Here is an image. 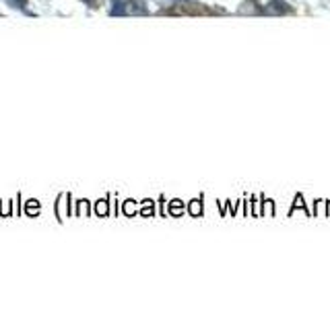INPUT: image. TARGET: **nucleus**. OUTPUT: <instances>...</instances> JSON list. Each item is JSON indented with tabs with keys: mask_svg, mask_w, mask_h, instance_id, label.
<instances>
[{
	"mask_svg": "<svg viewBox=\"0 0 330 309\" xmlns=\"http://www.w3.org/2000/svg\"><path fill=\"white\" fill-rule=\"evenodd\" d=\"M134 2H126V0H118V2H114V8H112V14H143L147 12L145 4L143 2H136V6H132Z\"/></svg>",
	"mask_w": 330,
	"mask_h": 309,
	"instance_id": "f257e3e1",
	"label": "nucleus"
},
{
	"mask_svg": "<svg viewBox=\"0 0 330 309\" xmlns=\"http://www.w3.org/2000/svg\"><path fill=\"white\" fill-rule=\"evenodd\" d=\"M266 12L268 14H287V12H291V6L285 0H270L266 4Z\"/></svg>",
	"mask_w": 330,
	"mask_h": 309,
	"instance_id": "f03ea898",
	"label": "nucleus"
},
{
	"mask_svg": "<svg viewBox=\"0 0 330 309\" xmlns=\"http://www.w3.org/2000/svg\"><path fill=\"white\" fill-rule=\"evenodd\" d=\"M11 4H15L17 8H25L27 6V0H11Z\"/></svg>",
	"mask_w": 330,
	"mask_h": 309,
	"instance_id": "7ed1b4c3",
	"label": "nucleus"
}]
</instances>
